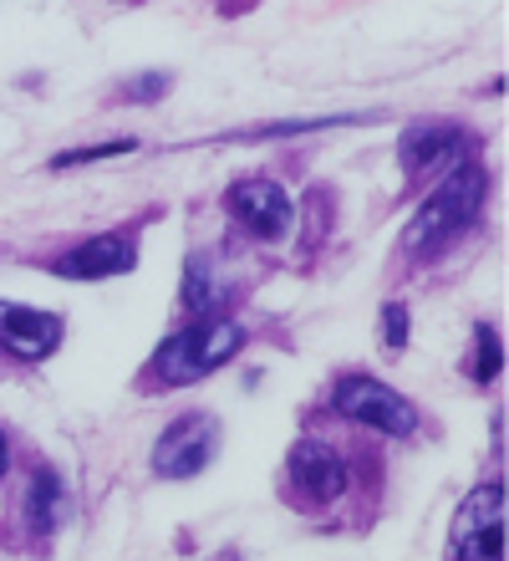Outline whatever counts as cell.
Returning a JSON list of instances; mask_svg holds the SVG:
<instances>
[{"instance_id":"obj_1","label":"cell","mask_w":509,"mask_h":561,"mask_svg":"<svg viewBox=\"0 0 509 561\" xmlns=\"http://www.w3.org/2000/svg\"><path fill=\"white\" fill-rule=\"evenodd\" d=\"M484 199H489V174H484L474 159H464L428 199H423L418 215H413V225H407V236H403L407 251L428 255V251H438V245H449L459 230H468V225L479 220Z\"/></svg>"},{"instance_id":"obj_2","label":"cell","mask_w":509,"mask_h":561,"mask_svg":"<svg viewBox=\"0 0 509 561\" xmlns=\"http://www.w3.org/2000/svg\"><path fill=\"white\" fill-rule=\"evenodd\" d=\"M245 347V327L230 317H204V322L178 327L174 337L159 347V373L163 383H199L204 373H215L219 363H230Z\"/></svg>"},{"instance_id":"obj_3","label":"cell","mask_w":509,"mask_h":561,"mask_svg":"<svg viewBox=\"0 0 509 561\" xmlns=\"http://www.w3.org/2000/svg\"><path fill=\"white\" fill-rule=\"evenodd\" d=\"M453 551H459V561H505V485L499 480L479 485L459 505Z\"/></svg>"},{"instance_id":"obj_4","label":"cell","mask_w":509,"mask_h":561,"mask_svg":"<svg viewBox=\"0 0 509 561\" xmlns=\"http://www.w3.org/2000/svg\"><path fill=\"white\" fill-rule=\"evenodd\" d=\"M336 409L351 419V424H367V428H382V434H393V439H407L418 414H413V403L403 393H393L387 383L378 378H342L336 383Z\"/></svg>"},{"instance_id":"obj_5","label":"cell","mask_w":509,"mask_h":561,"mask_svg":"<svg viewBox=\"0 0 509 561\" xmlns=\"http://www.w3.org/2000/svg\"><path fill=\"white\" fill-rule=\"evenodd\" d=\"M209 459H215V424L189 414V419H178V424L163 428L159 449H153V470H159L163 480H194Z\"/></svg>"},{"instance_id":"obj_6","label":"cell","mask_w":509,"mask_h":561,"mask_svg":"<svg viewBox=\"0 0 509 561\" xmlns=\"http://www.w3.org/2000/svg\"><path fill=\"white\" fill-rule=\"evenodd\" d=\"M230 209L245 220V230H255L261 240H280L291 230V194L280 190L276 179H240L230 190Z\"/></svg>"},{"instance_id":"obj_7","label":"cell","mask_w":509,"mask_h":561,"mask_svg":"<svg viewBox=\"0 0 509 561\" xmlns=\"http://www.w3.org/2000/svg\"><path fill=\"white\" fill-rule=\"evenodd\" d=\"M0 342H5L15 357H26V363H42L46 353H57L61 322L51 317V311L21 307V301H0Z\"/></svg>"},{"instance_id":"obj_8","label":"cell","mask_w":509,"mask_h":561,"mask_svg":"<svg viewBox=\"0 0 509 561\" xmlns=\"http://www.w3.org/2000/svg\"><path fill=\"white\" fill-rule=\"evenodd\" d=\"M291 480L301 485L305 501H336L347 490V465H342V455H336L332 444L301 439L291 449Z\"/></svg>"},{"instance_id":"obj_9","label":"cell","mask_w":509,"mask_h":561,"mask_svg":"<svg viewBox=\"0 0 509 561\" xmlns=\"http://www.w3.org/2000/svg\"><path fill=\"white\" fill-rule=\"evenodd\" d=\"M138 261L132 251V236H97L88 245H77L72 255H61L57 271L72 280H102V276H117V271H128Z\"/></svg>"},{"instance_id":"obj_10","label":"cell","mask_w":509,"mask_h":561,"mask_svg":"<svg viewBox=\"0 0 509 561\" xmlns=\"http://www.w3.org/2000/svg\"><path fill=\"white\" fill-rule=\"evenodd\" d=\"M459 148H464V134L449 128V123H413L403 134V144H397V153H403L407 174H423L428 163H443L449 153H459Z\"/></svg>"},{"instance_id":"obj_11","label":"cell","mask_w":509,"mask_h":561,"mask_svg":"<svg viewBox=\"0 0 509 561\" xmlns=\"http://www.w3.org/2000/svg\"><path fill=\"white\" fill-rule=\"evenodd\" d=\"M230 296H234V286L219 276L209 261H189V276H184V301H189L194 311H204V317H219Z\"/></svg>"},{"instance_id":"obj_12","label":"cell","mask_w":509,"mask_h":561,"mask_svg":"<svg viewBox=\"0 0 509 561\" xmlns=\"http://www.w3.org/2000/svg\"><path fill=\"white\" fill-rule=\"evenodd\" d=\"M57 501H61L57 474H51V470H42V474H36V480H31V501H26V511H31V526H36V531H51V520H57Z\"/></svg>"},{"instance_id":"obj_13","label":"cell","mask_w":509,"mask_h":561,"mask_svg":"<svg viewBox=\"0 0 509 561\" xmlns=\"http://www.w3.org/2000/svg\"><path fill=\"white\" fill-rule=\"evenodd\" d=\"M499 357H505V347H499V332L495 327H479V332H474V378H479V383H489V378H499Z\"/></svg>"},{"instance_id":"obj_14","label":"cell","mask_w":509,"mask_h":561,"mask_svg":"<svg viewBox=\"0 0 509 561\" xmlns=\"http://www.w3.org/2000/svg\"><path fill=\"white\" fill-rule=\"evenodd\" d=\"M132 138H113V144H97V148H72V153H57L51 169H77V163H97V159H117V153H132Z\"/></svg>"},{"instance_id":"obj_15","label":"cell","mask_w":509,"mask_h":561,"mask_svg":"<svg viewBox=\"0 0 509 561\" xmlns=\"http://www.w3.org/2000/svg\"><path fill=\"white\" fill-rule=\"evenodd\" d=\"M336 123H357V118H296V123H270L255 138H291V134H311V128H336Z\"/></svg>"},{"instance_id":"obj_16","label":"cell","mask_w":509,"mask_h":561,"mask_svg":"<svg viewBox=\"0 0 509 561\" xmlns=\"http://www.w3.org/2000/svg\"><path fill=\"white\" fill-rule=\"evenodd\" d=\"M163 92H169V77H163V72H143L138 82H128V88H123V98L148 103V98H163Z\"/></svg>"},{"instance_id":"obj_17","label":"cell","mask_w":509,"mask_h":561,"mask_svg":"<svg viewBox=\"0 0 509 561\" xmlns=\"http://www.w3.org/2000/svg\"><path fill=\"white\" fill-rule=\"evenodd\" d=\"M382 322H387V347H403L407 342V307L387 301V307H382Z\"/></svg>"},{"instance_id":"obj_18","label":"cell","mask_w":509,"mask_h":561,"mask_svg":"<svg viewBox=\"0 0 509 561\" xmlns=\"http://www.w3.org/2000/svg\"><path fill=\"white\" fill-rule=\"evenodd\" d=\"M5 465H11V444H5V434H0V474H5Z\"/></svg>"}]
</instances>
